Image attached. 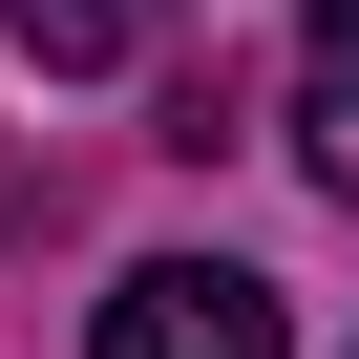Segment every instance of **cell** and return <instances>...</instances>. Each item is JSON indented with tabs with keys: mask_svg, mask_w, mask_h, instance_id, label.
Here are the masks:
<instances>
[{
	"mask_svg": "<svg viewBox=\"0 0 359 359\" xmlns=\"http://www.w3.org/2000/svg\"><path fill=\"white\" fill-rule=\"evenodd\" d=\"M0 43H22L43 85H106V64H148V43H169V0H0Z\"/></svg>",
	"mask_w": 359,
	"mask_h": 359,
	"instance_id": "cell-2",
	"label": "cell"
},
{
	"mask_svg": "<svg viewBox=\"0 0 359 359\" xmlns=\"http://www.w3.org/2000/svg\"><path fill=\"white\" fill-rule=\"evenodd\" d=\"M106 359H296V296L233 275V254H148L106 296Z\"/></svg>",
	"mask_w": 359,
	"mask_h": 359,
	"instance_id": "cell-1",
	"label": "cell"
},
{
	"mask_svg": "<svg viewBox=\"0 0 359 359\" xmlns=\"http://www.w3.org/2000/svg\"><path fill=\"white\" fill-rule=\"evenodd\" d=\"M296 127H317V169L359 191V0H296Z\"/></svg>",
	"mask_w": 359,
	"mask_h": 359,
	"instance_id": "cell-3",
	"label": "cell"
}]
</instances>
